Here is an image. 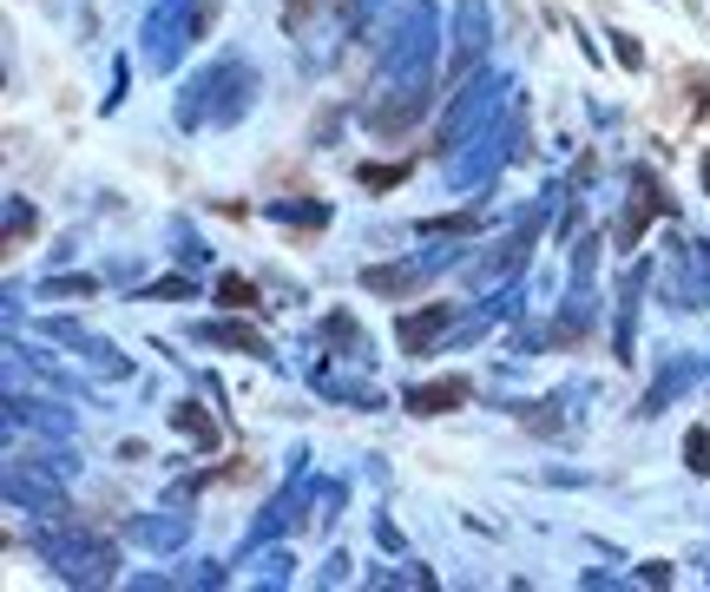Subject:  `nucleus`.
<instances>
[{"label":"nucleus","mask_w":710,"mask_h":592,"mask_svg":"<svg viewBox=\"0 0 710 592\" xmlns=\"http://www.w3.org/2000/svg\"><path fill=\"white\" fill-rule=\"evenodd\" d=\"M447 323H454V309H447V303H427L415 323H402V349H408V356H422V349L441 336V329H447Z\"/></svg>","instance_id":"nucleus-1"},{"label":"nucleus","mask_w":710,"mask_h":592,"mask_svg":"<svg viewBox=\"0 0 710 592\" xmlns=\"http://www.w3.org/2000/svg\"><path fill=\"white\" fill-rule=\"evenodd\" d=\"M461 402H467V382H461V375H454V382H427V388L408 395L415 415H447V408H461Z\"/></svg>","instance_id":"nucleus-2"},{"label":"nucleus","mask_w":710,"mask_h":592,"mask_svg":"<svg viewBox=\"0 0 710 592\" xmlns=\"http://www.w3.org/2000/svg\"><path fill=\"white\" fill-rule=\"evenodd\" d=\"M224 303H237V309H250V303H257V290H250L244 277H224Z\"/></svg>","instance_id":"nucleus-3"}]
</instances>
